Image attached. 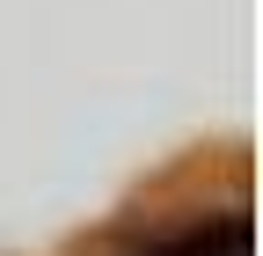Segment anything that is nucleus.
Returning a JSON list of instances; mask_svg holds the SVG:
<instances>
[{"instance_id": "f257e3e1", "label": "nucleus", "mask_w": 263, "mask_h": 256, "mask_svg": "<svg viewBox=\"0 0 263 256\" xmlns=\"http://www.w3.org/2000/svg\"><path fill=\"white\" fill-rule=\"evenodd\" d=\"M241 249H249V227L227 220L219 234H190V242H168V249H154V256H241Z\"/></svg>"}]
</instances>
